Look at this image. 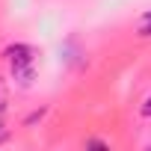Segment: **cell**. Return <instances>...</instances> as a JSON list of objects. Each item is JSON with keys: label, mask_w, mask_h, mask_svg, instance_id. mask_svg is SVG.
Returning a JSON list of instances; mask_svg holds the SVG:
<instances>
[{"label": "cell", "mask_w": 151, "mask_h": 151, "mask_svg": "<svg viewBox=\"0 0 151 151\" xmlns=\"http://www.w3.org/2000/svg\"><path fill=\"white\" fill-rule=\"evenodd\" d=\"M3 107H6V95H3V89H0V113H3Z\"/></svg>", "instance_id": "5b68a950"}, {"label": "cell", "mask_w": 151, "mask_h": 151, "mask_svg": "<svg viewBox=\"0 0 151 151\" xmlns=\"http://www.w3.org/2000/svg\"><path fill=\"white\" fill-rule=\"evenodd\" d=\"M142 116H145V119H151V95H148V101L142 104Z\"/></svg>", "instance_id": "3957f363"}, {"label": "cell", "mask_w": 151, "mask_h": 151, "mask_svg": "<svg viewBox=\"0 0 151 151\" xmlns=\"http://www.w3.org/2000/svg\"><path fill=\"white\" fill-rule=\"evenodd\" d=\"M86 145H89V148H107V142H98V139H89Z\"/></svg>", "instance_id": "277c9868"}, {"label": "cell", "mask_w": 151, "mask_h": 151, "mask_svg": "<svg viewBox=\"0 0 151 151\" xmlns=\"http://www.w3.org/2000/svg\"><path fill=\"white\" fill-rule=\"evenodd\" d=\"M6 59L12 65V74H15V80H21L24 86L33 80V47L27 45H12L6 47Z\"/></svg>", "instance_id": "6da1fadb"}, {"label": "cell", "mask_w": 151, "mask_h": 151, "mask_svg": "<svg viewBox=\"0 0 151 151\" xmlns=\"http://www.w3.org/2000/svg\"><path fill=\"white\" fill-rule=\"evenodd\" d=\"M139 36H151V12L145 15V21H142V30H139Z\"/></svg>", "instance_id": "7a4b0ae2"}]
</instances>
